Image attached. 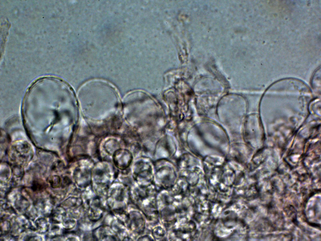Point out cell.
Masks as SVG:
<instances>
[{"instance_id":"6da1fadb","label":"cell","mask_w":321,"mask_h":241,"mask_svg":"<svg viewBox=\"0 0 321 241\" xmlns=\"http://www.w3.org/2000/svg\"><path fill=\"white\" fill-rule=\"evenodd\" d=\"M131 195L135 205L144 214L147 222L158 223L159 218L157 201L158 191L153 184L147 186L138 185Z\"/></svg>"},{"instance_id":"7a4b0ae2","label":"cell","mask_w":321,"mask_h":241,"mask_svg":"<svg viewBox=\"0 0 321 241\" xmlns=\"http://www.w3.org/2000/svg\"><path fill=\"white\" fill-rule=\"evenodd\" d=\"M146 218L142 212L137 208L128 214L126 222L128 228L136 235L139 237L144 234L145 230Z\"/></svg>"},{"instance_id":"3957f363","label":"cell","mask_w":321,"mask_h":241,"mask_svg":"<svg viewBox=\"0 0 321 241\" xmlns=\"http://www.w3.org/2000/svg\"><path fill=\"white\" fill-rule=\"evenodd\" d=\"M13 197V202L15 208L19 212H24L29 207L30 203L28 199L19 193H17Z\"/></svg>"},{"instance_id":"277c9868","label":"cell","mask_w":321,"mask_h":241,"mask_svg":"<svg viewBox=\"0 0 321 241\" xmlns=\"http://www.w3.org/2000/svg\"><path fill=\"white\" fill-rule=\"evenodd\" d=\"M52 222L54 224L62 222L66 218V212L65 209L61 206H58L53 210L50 214Z\"/></svg>"},{"instance_id":"5b68a950","label":"cell","mask_w":321,"mask_h":241,"mask_svg":"<svg viewBox=\"0 0 321 241\" xmlns=\"http://www.w3.org/2000/svg\"><path fill=\"white\" fill-rule=\"evenodd\" d=\"M35 208L37 212L45 215L51 214L52 210V204L49 200L46 199H41L38 200L35 203Z\"/></svg>"},{"instance_id":"8992f818","label":"cell","mask_w":321,"mask_h":241,"mask_svg":"<svg viewBox=\"0 0 321 241\" xmlns=\"http://www.w3.org/2000/svg\"><path fill=\"white\" fill-rule=\"evenodd\" d=\"M318 196L316 197V200H315L316 198L314 199V201H313V199L310 202V204L308 205V209L309 211H311V212L307 213L308 215L307 216L309 218V219H311V220L313 221H313H315L316 216L318 218V214H320V204L319 205V204L320 203V202L319 203V199L318 198L317 200Z\"/></svg>"},{"instance_id":"52a82bcc","label":"cell","mask_w":321,"mask_h":241,"mask_svg":"<svg viewBox=\"0 0 321 241\" xmlns=\"http://www.w3.org/2000/svg\"><path fill=\"white\" fill-rule=\"evenodd\" d=\"M107 227L106 226H102L100 228H97L94 231V237L97 239H110V240H113V239L115 240V236L110 230V229ZM96 238V239H97ZM109 240H110L109 239Z\"/></svg>"},{"instance_id":"ba28073f","label":"cell","mask_w":321,"mask_h":241,"mask_svg":"<svg viewBox=\"0 0 321 241\" xmlns=\"http://www.w3.org/2000/svg\"><path fill=\"white\" fill-rule=\"evenodd\" d=\"M156 226L151 230V233L154 240H163L167 237L168 232L166 228L163 225L155 224Z\"/></svg>"},{"instance_id":"9c48e42d","label":"cell","mask_w":321,"mask_h":241,"mask_svg":"<svg viewBox=\"0 0 321 241\" xmlns=\"http://www.w3.org/2000/svg\"><path fill=\"white\" fill-rule=\"evenodd\" d=\"M35 225L37 230L41 233H46L49 229V223L47 219L44 217L37 218L35 221Z\"/></svg>"},{"instance_id":"30bf717a","label":"cell","mask_w":321,"mask_h":241,"mask_svg":"<svg viewBox=\"0 0 321 241\" xmlns=\"http://www.w3.org/2000/svg\"><path fill=\"white\" fill-rule=\"evenodd\" d=\"M81 203V200L79 198L70 197L64 201L62 204L64 207L70 209L79 206Z\"/></svg>"},{"instance_id":"8fae6325","label":"cell","mask_w":321,"mask_h":241,"mask_svg":"<svg viewBox=\"0 0 321 241\" xmlns=\"http://www.w3.org/2000/svg\"><path fill=\"white\" fill-rule=\"evenodd\" d=\"M49 183L50 186L53 188H56L60 187L61 185V181L59 176L53 175L49 179Z\"/></svg>"},{"instance_id":"7c38bea8","label":"cell","mask_w":321,"mask_h":241,"mask_svg":"<svg viewBox=\"0 0 321 241\" xmlns=\"http://www.w3.org/2000/svg\"><path fill=\"white\" fill-rule=\"evenodd\" d=\"M10 222L6 220H3L1 222V232L4 233H7L11 228Z\"/></svg>"},{"instance_id":"4fadbf2b","label":"cell","mask_w":321,"mask_h":241,"mask_svg":"<svg viewBox=\"0 0 321 241\" xmlns=\"http://www.w3.org/2000/svg\"><path fill=\"white\" fill-rule=\"evenodd\" d=\"M46 186V185L43 182L36 181L33 183L32 189L35 192H40L43 190Z\"/></svg>"},{"instance_id":"5bb4252c","label":"cell","mask_w":321,"mask_h":241,"mask_svg":"<svg viewBox=\"0 0 321 241\" xmlns=\"http://www.w3.org/2000/svg\"><path fill=\"white\" fill-rule=\"evenodd\" d=\"M62 223L63 227L67 229H70L73 228L76 224L75 220L70 218H66Z\"/></svg>"},{"instance_id":"9a60e30c","label":"cell","mask_w":321,"mask_h":241,"mask_svg":"<svg viewBox=\"0 0 321 241\" xmlns=\"http://www.w3.org/2000/svg\"><path fill=\"white\" fill-rule=\"evenodd\" d=\"M25 240H42V237L36 234H29L25 236Z\"/></svg>"}]
</instances>
